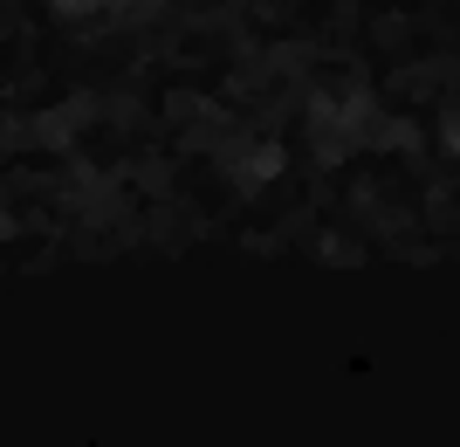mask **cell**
I'll list each match as a JSON object with an SVG mask.
<instances>
[{
    "label": "cell",
    "instance_id": "obj_1",
    "mask_svg": "<svg viewBox=\"0 0 460 447\" xmlns=\"http://www.w3.org/2000/svg\"><path fill=\"white\" fill-rule=\"evenodd\" d=\"M49 21H62V28H90L96 14H111V0H35Z\"/></svg>",
    "mask_w": 460,
    "mask_h": 447
}]
</instances>
